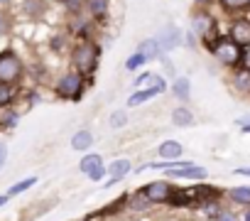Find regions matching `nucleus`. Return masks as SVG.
<instances>
[{"mask_svg": "<svg viewBox=\"0 0 250 221\" xmlns=\"http://www.w3.org/2000/svg\"><path fill=\"white\" fill-rule=\"evenodd\" d=\"M79 5H81V0H66V8H69V10H74V13L79 10Z\"/></svg>", "mask_w": 250, "mask_h": 221, "instance_id": "nucleus-34", "label": "nucleus"}, {"mask_svg": "<svg viewBox=\"0 0 250 221\" xmlns=\"http://www.w3.org/2000/svg\"><path fill=\"white\" fill-rule=\"evenodd\" d=\"M22 76V62L15 52L0 54V84H18Z\"/></svg>", "mask_w": 250, "mask_h": 221, "instance_id": "nucleus-5", "label": "nucleus"}, {"mask_svg": "<svg viewBox=\"0 0 250 221\" xmlns=\"http://www.w3.org/2000/svg\"><path fill=\"white\" fill-rule=\"evenodd\" d=\"M133 221H145V219H140V216H138V219H133Z\"/></svg>", "mask_w": 250, "mask_h": 221, "instance_id": "nucleus-42", "label": "nucleus"}, {"mask_svg": "<svg viewBox=\"0 0 250 221\" xmlns=\"http://www.w3.org/2000/svg\"><path fill=\"white\" fill-rule=\"evenodd\" d=\"M18 98V88L15 84H0V110L10 108V103Z\"/></svg>", "mask_w": 250, "mask_h": 221, "instance_id": "nucleus-15", "label": "nucleus"}, {"mask_svg": "<svg viewBox=\"0 0 250 221\" xmlns=\"http://www.w3.org/2000/svg\"><path fill=\"white\" fill-rule=\"evenodd\" d=\"M108 123H110V128H123L125 123H128V113H125V110H113L110 113V118H108Z\"/></svg>", "mask_w": 250, "mask_h": 221, "instance_id": "nucleus-26", "label": "nucleus"}, {"mask_svg": "<svg viewBox=\"0 0 250 221\" xmlns=\"http://www.w3.org/2000/svg\"><path fill=\"white\" fill-rule=\"evenodd\" d=\"M196 3H199V5H208V3H211V0H196Z\"/></svg>", "mask_w": 250, "mask_h": 221, "instance_id": "nucleus-40", "label": "nucleus"}, {"mask_svg": "<svg viewBox=\"0 0 250 221\" xmlns=\"http://www.w3.org/2000/svg\"><path fill=\"white\" fill-rule=\"evenodd\" d=\"M240 66L250 71V47H245V52H243V62H240Z\"/></svg>", "mask_w": 250, "mask_h": 221, "instance_id": "nucleus-32", "label": "nucleus"}, {"mask_svg": "<svg viewBox=\"0 0 250 221\" xmlns=\"http://www.w3.org/2000/svg\"><path fill=\"white\" fill-rule=\"evenodd\" d=\"M5 32H8V18H5V13H0V37Z\"/></svg>", "mask_w": 250, "mask_h": 221, "instance_id": "nucleus-33", "label": "nucleus"}, {"mask_svg": "<svg viewBox=\"0 0 250 221\" xmlns=\"http://www.w3.org/2000/svg\"><path fill=\"white\" fill-rule=\"evenodd\" d=\"M5 3H8V0H0V5H5Z\"/></svg>", "mask_w": 250, "mask_h": 221, "instance_id": "nucleus-41", "label": "nucleus"}, {"mask_svg": "<svg viewBox=\"0 0 250 221\" xmlns=\"http://www.w3.org/2000/svg\"><path fill=\"white\" fill-rule=\"evenodd\" d=\"M172 93H174L179 101H189V96H191V84H189V79H187V76L174 79V84H172Z\"/></svg>", "mask_w": 250, "mask_h": 221, "instance_id": "nucleus-16", "label": "nucleus"}, {"mask_svg": "<svg viewBox=\"0 0 250 221\" xmlns=\"http://www.w3.org/2000/svg\"><path fill=\"white\" fill-rule=\"evenodd\" d=\"M71 148L74 150H81V153H86V150H91L93 148V133L91 131H79V133H74L71 135Z\"/></svg>", "mask_w": 250, "mask_h": 221, "instance_id": "nucleus-13", "label": "nucleus"}, {"mask_svg": "<svg viewBox=\"0 0 250 221\" xmlns=\"http://www.w3.org/2000/svg\"><path fill=\"white\" fill-rule=\"evenodd\" d=\"M233 86H235V91H240V93H250V71L248 69H235V74H233Z\"/></svg>", "mask_w": 250, "mask_h": 221, "instance_id": "nucleus-17", "label": "nucleus"}, {"mask_svg": "<svg viewBox=\"0 0 250 221\" xmlns=\"http://www.w3.org/2000/svg\"><path fill=\"white\" fill-rule=\"evenodd\" d=\"M184 153V145L177 143V140H165L160 148H157V157L160 160H179Z\"/></svg>", "mask_w": 250, "mask_h": 221, "instance_id": "nucleus-12", "label": "nucleus"}, {"mask_svg": "<svg viewBox=\"0 0 250 221\" xmlns=\"http://www.w3.org/2000/svg\"><path fill=\"white\" fill-rule=\"evenodd\" d=\"M240 131H243V133H250V123H248V126H240Z\"/></svg>", "mask_w": 250, "mask_h": 221, "instance_id": "nucleus-39", "label": "nucleus"}, {"mask_svg": "<svg viewBox=\"0 0 250 221\" xmlns=\"http://www.w3.org/2000/svg\"><path fill=\"white\" fill-rule=\"evenodd\" d=\"M218 3L228 13H238V10H245L248 8V0H218Z\"/></svg>", "mask_w": 250, "mask_h": 221, "instance_id": "nucleus-25", "label": "nucleus"}, {"mask_svg": "<svg viewBox=\"0 0 250 221\" xmlns=\"http://www.w3.org/2000/svg\"><path fill=\"white\" fill-rule=\"evenodd\" d=\"M152 204L143 197V192L138 189V192H133V194H128V209L130 211H147Z\"/></svg>", "mask_w": 250, "mask_h": 221, "instance_id": "nucleus-20", "label": "nucleus"}, {"mask_svg": "<svg viewBox=\"0 0 250 221\" xmlns=\"http://www.w3.org/2000/svg\"><path fill=\"white\" fill-rule=\"evenodd\" d=\"M233 172H235V175H240V177H250V167H235Z\"/></svg>", "mask_w": 250, "mask_h": 221, "instance_id": "nucleus-35", "label": "nucleus"}, {"mask_svg": "<svg viewBox=\"0 0 250 221\" xmlns=\"http://www.w3.org/2000/svg\"><path fill=\"white\" fill-rule=\"evenodd\" d=\"M18 110H10V108H5L3 113H0V128H15V123H18Z\"/></svg>", "mask_w": 250, "mask_h": 221, "instance_id": "nucleus-24", "label": "nucleus"}, {"mask_svg": "<svg viewBox=\"0 0 250 221\" xmlns=\"http://www.w3.org/2000/svg\"><path fill=\"white\" fill-rule=\"evenodd\" d=\"M155 96H160V91H155V88H138V91L128 98V106H140V103H145V101H150V98H155Z\"/></svg>", "mask_w": 250, "mask_h": 221, "instance_id": "nucleus-21", "label": "nucleus"}, {"mask_svg": "<svg viewBox=\"0 0 250 221\" xmlns=\"http://www.w3.org/2000/svg\"><path fill=\"white\" fill-rule=\"evenodd\" d=\"M83 5L93 18H103L108 13V0H83Z\"/></svg>", "mask_w": 250, "mask_h": 221, "instance_id": "nucleus-23", "label": "nucleus"}, {"mask_svg": "<svg viewBox=\"0 0 250 221\" xmlns=\"http://www.w3.org/2000/svg\"><path fill=\"white\" fill-rule=\"evenodd\" d=\"M150 76H152L150 71H147V74H140V76L135 79V88H145V86H147V81H150Z\"/></svg>", "mask_w": 250, "mask_h": 221, "instance_id": "nucleus-31", "label": "nucleus"}, {"mask_svg": "<svg viewBox=\"0 0 250 221\" xmlns=\"http://www.w3.org/2000/svg\"><path fill=\"white\" fill-rule=\"evenodd\" d=\"M155 40H157V44H160V52H172V49L179 44V30H177L174 25H167V27H162V32H160Z\"/></svg>", "mask_w": 250, "mask_h": 221, "instance_id": "nucleus-10", "label": "nucleus"}, {"mask_svg": "<svg viewBox=\"0 0 250 221\" xmlns=\"http://www.w3.org/2000/svg\"><path fill=\"white\" fill-rule=\"evenodd\" d=\"M130 172H133V162H130L128 157H118V160H113V162L108 165V175H110V179H108L103 187L108 189V187L118 184L120 179H125V177H128Z\"/></svg>", "mask_w": 250, "mask_h": 221, "instance_id": "nucleus-8", "label": "nucleus"}, {"mask_svg": "<svg viewBox=\"0 0 250 221\" xmlns=\"http://www.w3.org/2000/svg\"><path fill=\"white\" fill-rule=\"evenodd\" d=\"M105 175H108V167H105V165H101V167H96V170L88 175V179H91V182H101Z\"/></svg>", "mask_w": 250, "mask_h": 221, "instance_id": "nucleus-29", "label": "nucleus"}, {"mask_svg": "<svg viewBox=\"0 0 250 221\" xmlns=\"http://www.w3.org/2000/svg\"><path fill=\"white\" fill-rule=\"evenodd\" d=\"M167 179H191V182H204L208 177V170L201 165H191V167H174V170H165Z\"/></svg>", "mask_w": 250, "mask_h": 221, "instance_id": "nucleus-7", "label": "nucleus"}, {"mask_svg": "<svg viewBox=\"0 0 250 221\" xmlns=\"http://www.w3.org/2000/svg\"><path fill=\"white\" fill-rule=\"evenodd\" d=\"M8 201H10V197H8V194H0V209H3Z\"/></svg>", "mask_w": 250, "mask_h": 221, "instance_id": "nucleus-37", "label": "nucleus"}, {"mask_svg": "<svg viewBox=\"0 0 250 221\" xmlns=\"http://www.w3.org/2000/svg\"><path fill=\"white\" fill-rule=\"evenodd\" d=\"M98 57H101V49L93 42H81L71 52V64L81 76H91L98 66Z\"/></svg>", "mask_w": 250, "mask_h": 221, "instance_id": "nucleus-2", "label": "nucleus"}, {"mask_svg": "<svg viewBox=\"0 0 250 221\" xmlns=\"http://www.w3.org/2000/svg\"><path fill=\"white\" fill-rule=\"evenodd\" d=\"M208 221H238V216H235L230 209H226V206H223V209H221L213 219H208Z\"/></svg>", "mask_w": 250, "mask_h": 221, "instance_id": "nucleus-28", "label": "nucleus"}, {"mask_svg": "<svg viewBox=\"0 0 250 221\" xmlns=\"http://www.w3.org/2000/svg\"><path fill=\"white\" fill-rule=\"evenodd\" d=\"M228 37L238 44V47H250V20L240 18V20H233L230 22V30H228Z\"/></svg>", "mask_w": 250, "mask_h": 221, "instance_id": "nucleus-9", "label": "nucleus"}, {"mask_svg": "<svg viewBox=\"0 0 250 221\" xmlns=\"http://www.w3.org/2000/svg\"><path fill=\"white\" fill-rule=\"evenodd\" d=\"M248 5H250V0H248Z\"/></svg>", "mask_w": 250, "mask_h": 221, "instance_id": "nucleus-44", "label": "nucleus"}, {"mask_svg": "<svg viewBox=\"0 0 250 221\" xmlns=\"http://www.w3.org/2000/svg\"><path fill=\"white\" fill-rule=\"evenodd\" d=\"M145 62H147V59H145L140 52H135V54H133L128 62H125V69H128V71H135V69H138V66H143Z\"/></svg>", "mask_w": 250, "mask_h": 221, "instance_id": "nucleus-27", "label": "nucleus"}, {"mask_svg": "<svg viewBox=\"0 0 250 221\" xmlns=\"http://www.w3.org/2000/svg\"><path fill=\"white\" fill-rule=\"evenodd\" d=\"M101 165H103L101 155H96V153H88V155H86V157H83V160L79 162V172L88 177V175H91V172H93L96 167H101Z\"/></svg>", "mask_w": 250, "mask_h": 221, "instance_id": "nucleus-19", "label": "nucleus"}, {"mask_svg": "<svg viewBox=\"0 0 250 221\" xmlns=\"http://www.w3.org/2000/svg\"><path fill=\"white\" fill-rule=\"evenodd\" d=\"M243 221H250V206L245 209V214H243Z\"/></svg>", "mask_w": 250, "mask_h": 221, "instance_id": "nucleus-38", "label": "nucleus"}, {"mask_svg": "<svg viewBox=\"0 0 250 221\" xmlns=\"http://www.w3.org/2000/svg\"><path fill=\"white\" fill-rule=\"evenodd\" d=\"M5 160H8V143H5V140H0V170H3Z\"/></svg>", "mask_w": 250, "mask_h": 221, "instance_id": "nucleus-30", "label": "nucleus"}, {"mask_svg": "<svg viewBox=\"0 0 250 221\" xmlns=\"http://www.w3.org/2000/svg\"><path fill=\"white\" fill-rule=\"evenodd\" d=\"M206 44H208V52L216 57V62H221L223 66H228V69L240 66V62H243V47H238L230 37H213Z\"/></svg>", "mask_w": 250, "mask_h": 221, "instance_id": "nucleus-1", "label": "nucleus"}, {"mask_svg": "<svg viewBox=\"0 0 250 221\" xmlns=\"http://www.w3.org/2000/svg\"><path fill=\"white\" fill-rule=\"evenodd\" d=\"M37 184V177H25V179H20V182H15L5 194L8 197H18V194H22V192H27V189H32Z\"/></svg>", "mask_w": 250, "mask_h": 221, "instance_id": "nucleus-22", "label": "nucleus"}, {"mask_svg": "<svg viewBox=\"0 0 250 221\" xmlns=\"http://www.w3.org/2000/svg\"><path fill=\"white\" fill-rule=\"evenodd\" d=\"M226 197H228V201H230V204L248 209V206H250V184L230 187V189H226Z\"/></svg>", "mask_w": 250, "mask_h": 221, "instance_id": "nucleus-11", "label": "nucleus"}, {"mask_svg": "<svg viewBox=\"0 0 250 221\" xmlns=\"http://www.w3.org/2000/svg\"><path fill=\"white\" fill-rule=\"evenodd\" d=\"M165 221H179V219H165Z\"/></svg>", "mask_w": 250, "mask_h": 221, "instance_id": "nucleus-43", "label": "nucleus"}, {"mask_svg": "<svg viewBox=\"0 0 250 221\" xmlns=\"http://www.w3.org/2000/svg\"><path fill=\"white\" fill-rule=\"evenodd\" d=\"M191 32L199 35L201 40L211 42V40H213V32H216V20H213L206 10H199V13L191 18Z\"/></svg>", "mask_w": 250, "mask_h": 221, "instance_id": "nucleus-6", "label": "nucleus"}, {"mask_svg": "<svg viewBox=\"0 0 250 221\" xmlns=\"http://www.w3.org/2000/svg\"><path fill=\"white\" fill-rule=\"evenodd\" d=\"M138 52L147 59V62H152V59H157L162 52H160V44H157V40L152 37V40H145V42H140V47H138Z\"/></svg>", "mask_w": 250, "mask_h": 221, "instance_id": "nucleus-18", "label": "nucleus"}, {"mask_svg": "<svg viewBox=\"0 0 250 221\" xmlns=\"http://www.w3.org/2000/svg\"><path fill=\"white\" fill-rule=\"evenodd\" d=\"M54 91H57V96L64 98V101H79L81 93H83V76H81L79 71H69V74H64V76L57 81Z\"/></svg>", "mask_w": 250, "mask_h": 221, "instance_id": "nucleus-3", "label": "nucleus"}, {"mask_svg": "<svg viewBox=\"0 0 250 221\" xmlns=\"http://www.w3.org/2000/svg\"><path fill=\"white\" fill-rule=\"evenodd\" d=\"M248 123H250V113H248V116H243V118H238V121H235V126H248Z\"/></svg>", "mask_w": 250, "mask_h": 221, "instance_id": "nucleus-36", "label": "nucleus"}, {"mask_svg": "<svg viewBox=\"0 0 250 221\" xmlns=\"http://www.w3.org/2000/svg\"><path fill=\"white\" fill-rule=\"evenodd\" d=\"M172 123L179 126V128H189V126H194V113L187 106H177L172 110Z\"/></svg>", "mask_w": 250, "mask_h": 221, "instance_id": "nucleus-14", "label": "nucleus"}, {"mask_svg": "<svg viewBox=\"0 0 250 221\" xmlns=\"http://www.w3.org/2000/svg\"><path fill=\"white\" fill-rule=\"evenodd\" d=\"M140 192H143V197H145L150 204H162V206H167V201H169V197H172V192H174V184H172L169 179H152V182H147L145 187H140Z\"/></svg>", "mask_w": 250, "mask_h": 221, "instance_id": "nucleus-4", "label": "nucleus"}]
</instances>
